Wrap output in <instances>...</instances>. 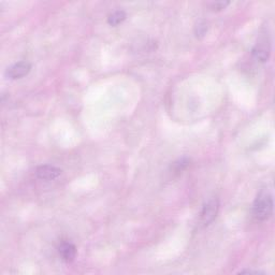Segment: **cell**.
I'll use <instances>...</instances> for the list:
<instances>
[{
	"label": "cell",
	"mask_w": 275,
	"mask_h": 275,
	"mask_svg": "<svg viewBox=\"0 0 275 275\" xmlns=\"http://www.w3.org/2000/svg\"><path fill=\"white\" fill-rule=\"evenodd\" d=\"M273 213V196L267 188L261 189L253 203V216L257 220H266Z\"/></svg>",
	"instance_id": "1"
},
{
	"label": "cell",
	"mask_w": 275,
	"mask_h": 275,
	"mask_svg": "<svg viewBox=\"0 0 275 275\" xmlns=\"http://www.w3.org/2000/svg\"><path fill=\"white\" fill-rule=\"evenodd\" d=\"M189 162H190V160L188 158H185V157L179 159L178 162H175L173 164V172H175V173L183 172V171L189 165Z\"/></svg>",
	"instance_id": "8"
},
{
	"label": "cell",
	"mask_w": 275,
	"mask_h": 275,
	"mask_svg": "<svg viewBox=\"0 0 275 275\" xmlns=\"http://www.w3.org/2000/svg\"><path fill=\"white\" fill-rule=\"evenodd\" d=\"M126 13L123 11V10H117V11L113 12L112 14L109 15L108 18V23L111 26H117L118 24H121L123 20H125L126 18Z\"/></svg>",
	"instance_id": "7"
},
{
	"label": "cell",
	"mask_w": 275,
	"mask_h": 275,
	"mask_svg": "<svg viewBox=\"0 0 275 275\" xmlns=\"http://www.w3.org/2000/svg\"><path fill=\"white\" fill-rule=\"evenodd\" d=\"M206 25L204 23H199L196 26V34L197 36H203L206 33Z\"/></svg>",
	"instance_id": "10"
},
{
	"label": "cell",
	"mask_w": 275,
	"mask_h": 275,
	"mask_svg": "<svg viewBox=\"0 0 275 275\" xmlns=\"http://www.w3.org/2000/svg\"><path fill=\"white\" fill-rule=\"evenodd\" d=\"M32 69V65L27 61H18V63L10 66L6 71V76L10 80H18L27 75Z\"/></svg>",
	"instance_id": "3"
},
{
	"label": "cell",
	"mask_w": 275,
	"mask_h": 275,
	"mask_svg": "<svg viewBox=\"0 0 275 275\" xmlns=\"http://www.w3.org/2000/svg\"><path fill=\"white\" fill-rule=\"evenodd\" d=\"M229 1H215L211 3V8L216 11H220V10L225 9L227 6H229Z\"/></svg>",
	"instance_id": "9"
},
{
	"label": "cell",
	"mask_w": 275,
	"mask_h": 275,
	"mask_svg": "<svg viewBox=\"0 0 275 275\" xmlns=\"http://www.w3.org/2000/svg\"><path fill=\"white\" fill-rule=\"evenodd\" d=\"M58 253L61 260L69 263L74 260V258L76 256V248L72 243L64 242L61 243L60 246L58 247Z\"/></svg>",
	"instance_id": "6"
},
{
	"label": "cell",
	"mask_w": 275,
	"mask_h": 275,
	"mask_svg": "<svg viewBox=\"0 0 275 275\" xmlns=\"http://www.w3.org/2000/svg\"><path fill=\"white\" fill-rule=\"evenodd\" d=\"M220 211V200L217 198L210 199L203 204L200 212L199 222L202 227H206L212 224L216 219Z\"/></svg>",
	"instance_id": "2"
},
{
	"label": "cell",
	"mask_w": 275,
	"mask_h": 275,
	"mask_svg": "<svg viewBox=\"0 0 275 275\" xmlns=\"http://www.w3.org/2000/svg\"><path fill=\"white\" fill-rule=\"evenodd\" d=\"M252 53L256 60L266 63L270 57V42L266 38L258 40L256 45L253 48Z\"/></svg>",
	"instance_id": "4"
},
{
	"label": "cell",
	"mask_w": 275,
	"mask_h": 275,
	"mask_svg": "<svg viewBox=\"0 0 275 275\" xmlns=\"http://www.w3.org/2000/svg\"><path fill=\"white\" fill-rule=\"evenodd\" d=\"M240 273H247V274H251V273H255V274H264V272L262 271H259V270H251V269H248V270H241Z\"/></svg>",
	"instance_id": "11"
},
{
	"label": "cell",
	"mask_w": 275,
	"mask_h": 275,
	"mask_svg": "<svg viewBox=\"0 0 275 275\" xmlns=\"http://www.w3.org/2000/svg\"><path fill=\"white\" fill-rule=\"evenodd\" d=\"M61 174V170L59 168L55 167V165H42L36 169V175L38 176L40 180L44 181H52L58 178Z\"/></svg>",
	"instance_id": "5"
}]
</instances>
